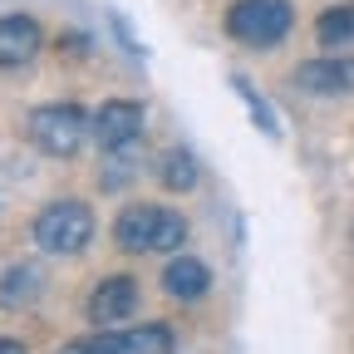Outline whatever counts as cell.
<instances>
[{
  "label": "cell",
  "instance_id": "1",
  "mask_svg": "<svg viewBox=\"0 0 354 354\" xmlns=\"http://www.w3.org/2000/svg\"><path fill=\"white\" fill-rule=\"evenodd\" d=\"M113 236L123 251H177L187 236V221L172 207H153V202H133L118 212Z\"/></svg>",
  "mask_w": 354,
  "mask_h": 354
},
{
  "label": "cell",
  "instance_id": "2",
  "mask_svg": "<svg viewBox=\"0 0 354 354\" xmlns=\"http://www.w3.org/2000/svg\"><path fill=\"white\" fill-rule=\"evenodd\" d=\"M35 241L50 256H74V251H84L94 241V212L84 202H74V197H59L35 216Z\"/></svg>",
  "mask_w": 354,
  "mask_h": 354
},
{
  "label": "cell",
  "instance_id": "3",
  "mask_svg": "<svg viewBox=\"0 0 354 354\" xmlns=\"http://www.w3.org/2000/svg\"><path fill=\"white\" fill-rule=\"evenodd\" d=\"M290 6L286 0H236L227 10V30L236 44H251V50H276V44L290 35Z\"/></svg>",
  "mask_w": 354,
  "mask_h": 354
},
{
  "label": "cell",
  "instance_id": "4",
  "mask_svg": "<svg viewBox=\"0 0 354 354\" xmlns=\"http://www.w3.org/2000/svg\"><path fill=\"white\" fill-rule=\"evenodd\" d=\"M30 138L50 158H69L84 138V109L79 104H44L30 113Z\"/></svg>",
  "mask_w": 354,
  "mask_h": 354
},
{
  "label": "cell",
  "instance_id": "5",
  "mask_svg": "<svg viewBox=\"0 0 354 354\" xmlns=\"http://www.w3.org/2000/svg\"><path fill=\"white\" fill-rule=\"evenodd\" d=\"M138 133H143V104H133V99H109V104L94 113V138H99L104 153L133 143Z\"/></svg>",
  "mask_w": 354,
  "mask_h": 354
},
{
  "label": "cell",
  "instance_id": "6",
  "mask_svg": "<svg viewBox=\"0 0 354 354\" xmlns=\"http://www.w3.org/2000/svg\"><path fill=\"white\" fill-rule=\"evenodd\" d=\"M133 305H138V286H133L128 276H109L104 286H94V295H88V320L113 325V320L133 315Z\"/></svg>",
  "mask_w": 354,
  "mask_h": 354
},
{
  "label": "cell",
  "instance_id": "7",
  "mask_svg": "<svg viewBox=\"0 0 354 354\" xmlns=\"http://www.w3.org/2000/svg\"><path fill=\"white\" fill-rule=\"evenodd\" d=\"M39 55V25L30 15H6L0 20V69H20Z\"/></svg>",
  "mask_w": 354,
  "mask_h": 354
},
{
  "label": "cell",
  "instance_id": "8",
  "mask_svg": "<svg viewBox=\"0 0 354 354\" xmlns=\"http://www.w3.org/2000/svg\"><path fill=\"white\" fill-rule=\"evenodd\" d=\"M295 84L305 94H344L354 84V64L349 59H310L295 69Z\"/></svg>",
  "mask_w": 354,
  "mask_h": 354
},
{
  "label": "cell",
  "instance_id": "9",
  "mask_svg": "<svg viewBox=\"0 0 354 354\" xmlns=\"http://www.w3.org/2000/svg\"><path fill=\"white\" fill-rule=\"evenodd\" d=\"M207 286H212V276H207V266L197 256H177L162 271V290L172 300H197V295H207Z\"/></svg>",
  "mask_w": 354,
  "mask_h": 354
},
{
  "label": "cell",
  "instance_id": "10",
  "mask_svg": "<svg viewBox=\"0 0 354 354\" xmlns=\"http://www.w3.org/2000/svg\"><path fill=\"white\" fill-rule=\"evenodd\" d=\"M118 354H172V330L167 325H138L118 339Z\"/></svg>",
  "mask_w": 354,
  "mask_h": 354
},
{
  "label": "cell",
  "instance_id": "11",
  "mask_svg": "<svg viewBox=\"0 0 354 354\" xmlns=\"http://www.w3.org/2000/svg\"><path fill=\"white\" fill-rule=\"evenodd\" d=\"M315 35H320L325 50H339V44H349V39H354V6H335V10H325V15L315 20Z\"/></svg>",
  "mask_w": 354,
  "mask_h": 354
},
{
  "label": "cell",
  "instance_id": "12",
  "mask_svg": "<svg viewBox=\"0 0 354 354\" xmlns=\"http://www.w3.org/2000/svg\"><path fill=\"white\" fill-rule=\"evenodd\" d=\"M197 183V162H192V153H183L177 148L167 162H162V187H172V192H187Z\"/></svg>",
  "mask_w": 354,
  "mask_h": 354
},
{
  "label": "cell",
  "instance_id": "13",
  "mask_svg": "<svg viewBox=\"0 0 354 354\" xmlns=\"http://www.w3.org/2000/svg\"><path fill=\"white\" fill-rule=\"evenodd\" d=\"M35 290V271H25V266H15V271L6 276V286H0V300L6 305H20V295Z\"/></svg>",
  "mask_w": 354,
  "mask_h": 354
},
{
  "label": "cell",
  "instance_id": "14",
  "mask_svg": "<svg viewBox=\"0 0 354 354\" xmlns=\"http://www.w3.org/2000/svg\"><path fill=\"white\" fill-rule=\"evenodd\" d=\"M64 354H118V339L113 335H88V339L64 344Z\"/></svg>",
  "mask_w": 354,
  "mask_h": 354
},
{
  "label": "cell",
  "instance_id": "15",
  "mask_svg": "<svg viewBox=\"0 0 354 354\" xmlns=\"http://www.w3.org/2000/svg\"><path fill=\"white\" fill-rule=\"evenodd\" d=\"M236 88H241V94H246V99H251V118H256V123H261V128H266V133H281V128H276V118H271V109H266V104H261V99H256V94H251V88H246V84H241V79H236Z\"/></svg>",
  "mask_w": 354,
  "mask_h": 354
},
{
  "label": "cell",
  "instance_id": "16",
  "mask_svg": "<svg viewBox=\"0 0 354 354\" xmlns=\"http://www.w3.org/2000/svg\"><path fill=\"white\" fill-rule=\"evenodd\" d=\"M0 354H25V344L20 339H0Z\"/></svg>",
  "mask_w": 354,
  "mask_h": 354
}]
</instances>
